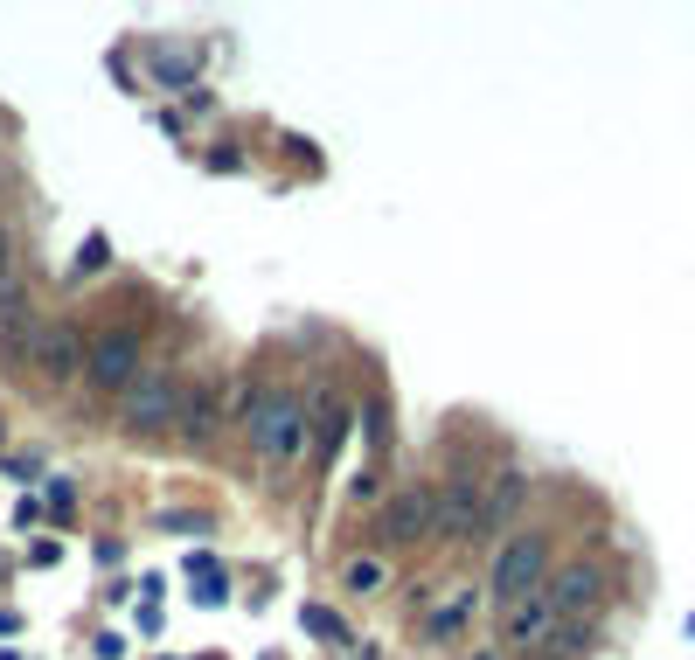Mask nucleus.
I'll list each match as a JSON object with an SVG mask.
<instances>
[{
	"label": "nucleus",
	"mask_w": 695,
	"mask_h": 660,
	"mask_svg": "<svg viewBox=\"0 0 695 660\" xmlns=\"http://www.w3.org/2000/svg\"><path fill=\"white\" fill-rule=\"evenodd\" d=\"M556 605L543 591H529V598H515V605H501V647H515V654H529V647H550L556 640Z\"/></svg>",
	"instance_id": "39448f33"
},
{
	"label": "nucleus",
	"mask_w": 695,
	"mask_h": 660,
	"mask_svg": "<svg viewBox=\"0 0 695 660\" xmlns=\"http://www.w3.org/2000/svg\"><path fill=\"white\" fill-rule=\"evenodd\" d=\"M543 570H550V535H515L501 556H494V598L501 605H515V598H529V591H543Z\"/></svg>",
	"instance_id": "7ed1b4c3"
},
{
	"label": "nucleus",
	"mask_w": 695,
	"mask_h": 660,
	"mask_svg": "<svg viewBox=\"0 0 695 660\" xmlns=\"http://www.w3.org/2000/svg\"><path fill=\"white\" fill-rule=\"evenodd\" d=\"M341 431H348V417H341V403H327V410H320V438H327V445H334V438H341Z\"/></svg>",
	"instance_id": "dca6fc26"
},
{
	"label": "nucleus",
	"mask_w": 695,
	"mask_h": 660,
	"mask_svg": "<svg viewBox=\"0 0 695 660\" xmlns=\"http://www.w3.org/2000/svg\"><path fill=\"white\" fill-rule=\"evenodd\" d=\"M348 584H355V591H376V584H383V563H376V556H355V563H348Z\"/></svg>",
	"instance_id": "4468645a"
},
{
	"label": "nucleus",
	"mask_w": 695,
	"mask_h": 660,
	"mask_svg": "<svg viewBox=\"0 0 695 660\" xmlns=\"http://www.w3.org/2000/svg\"><path fill=\"white\" fill-rule=\"evenodd\" d=\"M383 535H390V542H424V535H431V487H404V494L383 508Z\"/></svg>",
	"instance_id": "1a4fd4ad"
},
{
	"label": "nucleus",
	"mask_w": 695,
	"mask_h": 660,
	"mask_svg": "<svg viewBox=\"0 0 695 660\" xmlns=\"http://www.w3.org/2000/svg\"><path fill=\"white\" fill-rule=\"evenodd\" d=\"M21 299V264H14V237L0 230V306H14Z\"/></svg>",
	"instance_id": "ddd939ff"
},
{
	"label": "nucleus",
	"mask_w": 695,
	"mask_h": 660,
	"mask_svg": "<svg viewBox=\"0 0 695 660\" xmlns=\"http://www.w3.org/2000/svg\"><path fill=\"white\" fill-rule=\"evenodd\" d=\"M473 660H501V654H494V647H480V654H473Z\"/></svg>",
	"instance_id": "f3484780"
},
{
	"label": "nucleus",
	"mask_w": 695,
	"mask_h": 660,
	"mask_svg": "<svg viewBox=\"0 0 695 660\" xmlns=\"http://www.w3.org/2000/svg\"><path fill=\"white\" fill-rule=\"evenodd\" d=\"M543 598L556 605V619H563V626H584V619L598 612V598H605V570H598V563H563Z\"/></svg>",
	"instance_id": "20e7f679"
},
{
	"label": "nucleus",
	"mask_w": 695,
	"mask_h": 660,
	"mask_svg": "<svg viewBox=\"0 0 695 660\" xmlns=\"http://www.w3.org/2000/svg\"><path fill=\"white\" fill-rule=\"evenodd\" d=\"M28 369H42L49 383H70V376L84 369V341H77V327H35V341H28Z\"/></svg>",
	"instance_id": "0eeeda50"
},
{
	"label": "nucleus",
	"mask_w": 695,
	"mask_h": 660,
	"mask_svg": "<svg viewBox=\"0 0 695 660\" xmlns=\"http://www.w3.org/2000/svg\"><path fill=\"white\" fill-rule=\"evenodd\" d=\"M522 494H529V480H522V473H494V494L480 501V535H487V528H501V522H508V515L522 508Z\"/></svg>",
	"instance_id": "9b49d317"
},
{
	"label": "nucleus",
	"mask_w": 695,
	"mask_h": 660,
	"mask_svg": "<svg viewBox=\"0 0 695 660\" xmlns=\"http://www.w3.org/2000/svg\"><path fill=\"white\" fill-rule=\"evenodd\" d=\"M84 369H91V383L98 390H133V376H139V341L133 334H98L91 341V355H84Z\"/></svg>",
	"instance_id": "423d86ee"
},
{
	"label": "nucleus",
	"mask_w": 695,
	"mask_h": 660,
	"mask_svg": "<svg viewBox=\"0 0 695 660\" xmlns=\"http://www.w3.org/2000/svg\"><path fill=\"white\" fill-rule=\"evenodd\" d=\"M223 424V396H216V383H188L181 390V431L188 438H209Z\"/></svg>",
	"instance_id": "9d476101"
},
{
	"label": "nucleus",
	"mask_w": 695,
	"mask_h": 660,
	"mask_svg": "<svg viewBox=\"0 0 695 660\" xmlns=\"http://www.w3.org/2000/svg\"><path fill=\"white\" fill-rule=\"evenodd\" d=\"M244 424H251V445H258L265 459H299V452H306V410H299V396L265 390L251 403Z\"/></svg>",
	"instance_id": "f257e3e1"
},
{
	"label": "nucleus",
	"mask_w": 695,
	"mask_h": 660,
	"mask_svg": "<svg viewBox=\"0 0 695 660\" xmlns=\"http://www.w3.org/2000/svg\"><path fill=\"white\" fill-rule=\"evenodd\" d=\"M431 535H480V480H452L445 494H431Z\"/></svg>",
	"instance_id": "6e6552de"
},
{
	"label": "nucleus",
	"mask_w": 695,
	"mask_h": 660,
	"mask_svg": "<svg viewBox=\"0 0 695 660\" xmlns=\"http://www.w3.org/2000/svg\"><path fill=\"white\" fill-rule=\"evenodd\" d=\"M181 376L174 369H139L133 390L119 396V410H126V424L133 431H167V424H181Z\"/></svg>",
	"instance_id": "f03ea898"
},
{
	"label": "nucleus",
	"mask_w": 695,
	"mask_h": 660,
	"mask_svg": "<svg viewBox=\"0 0 695 660\" xmlns=\"http://www.w3.org/2000/svg\"><path fill=\"white\" fill-rule=\"evenodd\" d=\"M306 633H313V640H341V619H334L327 605H306Z\"/></svg>",
	"instance_id": "2eb2a0df"
},
{
	"label": "nucleus",
	"mask_w": 695,
	"mask_h": 660,
	"mask_svg": "<svg viewBox=\"0 0 695 660\" xmlns=\"http://www.w3.org/2000/svg\"><path fill=\"white\" fill-rule=\"evenodd\" d=\"M466 612H473V591H452V598H445V605L424 619V633H431V640H452V633L466 626Z\"/></svg>",
	"instance_id": "f8f14e48"
}]
</instances>
